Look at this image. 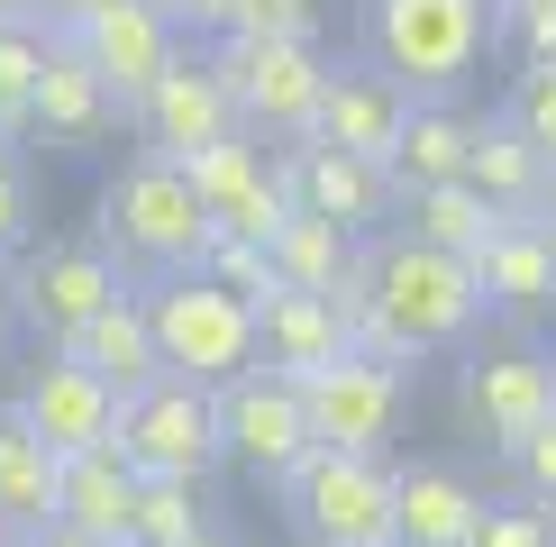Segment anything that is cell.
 <instances>
[{
    "mask_svg": "<svg viewBox=\"0 0 556 547\" xmlns=\"http://www.w3.org/2000/svg\"><path fill=\"white\" fill-rule=\"evenodd\" d=\"M211 402H219V456H238L256 484H283L301 456H311V410H301L292 374L238 365L228 383H211Z\"/></svg>",
    "mask_w": 556,
    "mask_h": 547,
    "instance_id": "9c48e42d",
    "label": "cell"
},
{
    "mask_svg": "<svg viewBox=\"0 0 556 547\" xmlns=\"http://www.w3.org/2000/svg\"><path fill=\"white\" fill-rule=\"evenodd\" d=\"M0 147H18V128H10V119H0Z\"/></svg>",
    "mask_w": 556,
    "mask_h": 547,
    "instance_id": "bcb514c9",
    "label": "cell"
},
{
    "mask_svg": "<svg viewBox=\"0 0 556 547\" xmlns=\"http://www.w3.org/2000/svg\"><path fill=\"white\" fill-rule=\"evenodd\" d=\"M466 147H475V119L447 101H410L402 119V147H392V192H420V182H456L466 174Z\"/></svg>",
    "mask_w": 556,
    "mask_h": 547,
    "instance_id": "d4e9b609",
    "label": "cell"
},
{
    "mask_svg": "<svg viewBox=\"0 0 556 547\" xmlns=\"http://www.w3.org/2000/svg\"><path fill=\"white\" fill-rule=\"evenodd\" d=\"M18 538H28V530H18V520H10V511H0V547H18Z\"/></svg>",
    "mask_w": 556,
    "mask_h": 547,
    "instance_id": "7bdbcfd3",
    "label": "cell"
},
{
    "mask_svg": "<svg viewBox=\"0 0 556 547\" xmlns=\"http://www.w3.org/2000/svg\"><path fill=\"white\" fill-rule=\"evenodd\" d=\"M110 447H119L137 474H192V484H201V474L219 466V402H211V383H192V374H155L147 393L119 402Z\"/></svg>",
    "mask_w": 556,
    "mask_h": 547,
    "instance_id": "ba28073f",
    "label": "cell"
},
{
    "mask_svg": "<svg viewBox=\"0 0 556 547\" xmlns=\"http://www.w3.org/2000/svg\"><path fill=\"white\" fill-rule=\"evenodd\" d=\"M64 37L83 46V64L119 91V101H137V91L182 55V28L155 10V0H91L83 18H64Z\"/></svg>",
    "mask_w": 556,
    "mask_h": 547,
    "instance_id": "4fadbf2b",
    "label": "cell"
},
{
    "mask_svg": "<svg viewBox=\"0 0 556 547\" xmlns=\"http://www.w3.org/2000/svg\"><path fill=\"white\" fill-rule=\"evenodd\" d=\"M402 119H410V91L392 82L383 64H329L319 110H311V137H319V147H346V155H375V165H392Z\"/></svg>",
    "mask_w": 556,
    "mask_h": 547,
    "instance_id": "ac0fdd59",
    "label": "cell"
},
{
    "mask_svg": "<svg viewBox=\"0 0 556 547\" xmlns=\"http://www.w3.org/2000/svg\"><path fill=\"white\" fill-rule=\"evenodd\" d=\"M211 74L228 82L247 137L292 147V137H311V110H319V82H329V55H319V37H238V28H228V37H211Z\"/></svg>",
    "mask_w": 556,
    "mask_h": 547,
    "instance_id": "277c9868",
    "label": "cell"
},
{
    "mask_svg": "<svg viewBox=\"0 0 556 547\" xmlns=\"http://www.w3.org/2000/svg\"><path fill=\"white\" fill-rule=\"evenodd\" d=\"M547 219H556V174H547Z\"/></svg>",
    "mask_w": 556,
    "mask_h": 547,
    "instance_id": "7dc6e473",
    "label": "cell"
},
{
    "mask_svg": "<svg viewBox=\"0 0 556 547\" xmlns=\"http://www.w3.org/2000/svg\"><path fill=\"white\" fill-rule=\"evenodd\" d=\"M64 356H83L119 402H128V393H147V383L165 374V356H155V329H147V302H137V292H119L110 310H91L83 329L64 338Z\"/></svg>",
    "mask_w": 556,
    "mask_h": 547,
    "instance_id": "7402d4cb",
    "label": "cell"
},
{
    "mask_svg": "<svg viewBox=\"0 0 556 547\" xmlns=\"http://www.w3.org/2000/svg\"><path fill=\"white\" fill-rule=\"evenodd\" d=\"M119 110H128V101L91 74L83 46L55 28V46H46V74H37V91H28V137H37V147H55V155H91V147H110Z\"/></svg>",
    "mask_w": 556,
    "mask_h": 547,
    "instance_id": "2e32d148",
    "label": "cell"
},
{
    "mask_svg": "<svg viewBox=\"0 0 556 547\" xmlns=\"http://www.w3.org/2000/svg\"><path fill=\"white\" fill-rule=\"evenodd\" d=\"M155 10H165L174 28H201V37H219V28H228V0H155Z\"/></svg>",
    "mask_w": 556,
    "mask_h": 547,
    "instance_id": "74e56055",
    "label": "cell"
},
{
    "mask_svg": "<svg viewBox=\"0 0 556 547\" xmlns=\"http://www.w3.org/2000/svg\"><path fill=\"white\" fill-rule=\"evenodd\" d=\"M201 520V484L192 474H137V511H128V547H192Z\"/></svg>",
    "mask_w": 556,
    "mask_h": 547,
    "instance_id": "f1b7e54d",
    "label": "cell"
},
{
    "mask_svg": "<svg viewBox=\"0 0 556 547\" xmlns=\"http://www.w3.org/2000/svg\"><path fill=\"white\" fill-rule=\"evenodd\" d=\"M265 256H274V283H283V292H329L346 274V256H356V238H346L338 219H319V211H292L265 238Z\"/></svg>",
    "mask_w": 556,
    "mask_h": 547,
    "instance_id": "4316f807",
    "label": "cell"
},
{
    "mask_svg": "<svg viewBox=\"0 0 556 547\" xmlns=\"http://www.w3.org/2000/svg\"><path fill=\"white\" fill-rule=\"evenodd\" d=\"M547 310H556V219H547Z\"/></svg>",
    "mask_w": 556,
    "mask_h": 547,
    "instance_id": "b9f144b4",
    "label": "cell"
},
{
    "mask_svg": "<svg viewBox=\"0 0 556 547\" xmlns=\"http://www.w3.org/2000/svg\"><path fill=\"white\" fill-rule=\"evenodd\" d=\"M547 155L529 147V137L511 128V119H475V147H466V182L483 201H493L502 219H539L547 211Z\"/></svg>",
    "mask_w": 556,
    "mask_h": 547,
    "instance_id": "cb8c5ba5",
    "label": "cell"
},
{
    "mask_svg": "<svg viewBox=\"0 0 556 547\" xmlns=\"http://www.w3.org/2000/svg\"><path fill=\"white\" fill-rule=\"evenodd\" d=\"M28 238H37V192H28V165H18V147H0V265H10Z\"/></svg>",
    "mask_w": 556,
    "mask_h": 547,
    "instance_id": "e575fe53",
    "label": "cell"
},
{
    "mask_svg": "<svg viewBox=\"0 0 556 547\" xmlns=\"http://www.w3.org/2000/svg\"><path fill=\"white\" fill-rule=\"evenodd\" d=\"M338 356H356V338H346L329 292H265L256 302V365L311 383L319 365H338Z\"/></svg>",
    "mask_w": 556,
    "mask_h": 547,
    "instance_id": "d6986e66",
    "label": "cell"
},
{
    "mask_svg": "<svg viewBox=\"0 0 556 547\" xmlns=\"http://www.w3.org/2000/svg\"><path fill=\"white\" fill-rule=\"evenodd\" d=\"M0 283H10L18 329L46 338V347H64L91 310H110L128 292V274H119V256H110L101 238H55V246H18V256L0 265Z\"/></svg>",
    "mask_w": 556,
    "mask_h": 547,
    "instance_id": "52a82bcc",
    "label": "cell"
},
{
    "mask_svg": "<svg viewBox=\"0 0 556 547\" xmlns=\"http://www.w3.org/2000/svg\"><path fill=\"white\" fill-rule=\"evenodd\" d=\"M511 474H520V493H529V501H547V511H556V420H547V429H529V438L511 447Z\"/></svg>",
    "mask_w": 556,
    "mask_h": 547,
    "instance_id": "8d00e7d4",
    "label": "cell"
},
{
    "mask_svg": "<svg viewBox=\"0 0 556 547\" xmlns=\"http://www.w3.org/2000/svg\"><path fill=\"white\" fill-rule=\"evenodd\" d=\"M46 46H55V28L28 10V18H0V119H10L18 137H28V91L46 74Z\"/></svg>",
    "mask_w": 556,
    "mask_h": 547,
    "instance_id": "f546056e",
    "label": "cell"
},
{
    "mask_svg": "<svg viewBox=\"0 0 556 547\" xmlns=\"http://www.w3.org/2000/svg\"><path fill=\"white\" fill-rule=\"evenodd\" d=\"M365 37H375V64L410 101H447L493 46V0H375Z\"/></svg>",
    "mask_w": 556,
    "mask_h": 547,
    "instance_id": "3957f363",
    "label": "cell"
},
{
    "mask_svg": "<svg viewBox=\"0 0 556 547\" xmlns=\"http://www.w3.org/2000/svg\"><path fill=\"white\" fill-rule=\"evenodd\" d=\"M466 547H556V520H547V501H529V493L520 501H483Z\"/></svg>",
    "mask_w": 556,
    "mask_h": 547,
    "instance_id": "d6a6232c",
    "label": "cell"
},
{
    "mask_svg": "<svg viewBox=\"0 0 556 547\" xmlns=\"http://www.w3.org/2000/svg\"><path fill=\"white\" fill-rule=\"evenodd\" d=\"M274 174H283L292 211H319L338 219L346 238H383L392 211H402V192H392V174L375 165V155H346V147H319V137H292L283 155H274Z\"/></svg>",
    "mask_w": 556,
    "mask_h": 547,
    "instance_id": "30bf717a",
    "label": "cell"
},
{
    "mask_svg": "<svg viewBox=\"0 0 556 547\" xmlns=\"http://www.w3.org/2000/svg\"><path fill=\"white\" fill-rule=\"evenodd\" d=\"M456 410H466V429H475L483 447L511 456L529 429L556 420V356H539V347H493V356H475L466 374H456Z\"/></svg>",
    "mask_w": 556,
    "mask_h": 547,
    "instance_id": "8fae6325",
    "label": "cell"
},
{
    "mask_svg": "<svg viewBox=\"0 0 556 547\" xmlns=\"http://www.w3.org/2000/svg\"><path fill=\"white\" fill-rule=\"evenodd\" d=\"M128 511H137V466H128L119 447L55 456V520H64V530L128 547Z\"/></svg>",
    "mask_w": 556,
    "mask_h": 547,
    "instance_id": "ffe728a7",
    "label": "cell"
},
{
    "mask_svg": "<svg viewBox=\"0 0 556 547\" xmlns=\"http://www.w3.org/2000/svg\"><path fill=\"white\" fill-rule=\"evenodd\" d=\"M192 274H211V283H219V292H238V302H265V292H283V283H274L265 238H238V228H211V246L192 256Z\"/></svg>",
    "mask_w": 556,
    "mask_h": 547,
    "instance_id": "4dcf8cb0",
    "label": "cell"
},
{
    "mask_svg": "<svg viewBox=\"0 0 556 547\" xmlns=\"http://www.w3.org/2000/svg\"><path fill=\"white\" fill-rule=\"evenodd\" d=\"M466 265H475L483 310H502V319H539V310H547V211H539V219H502Z\"/></svg>",
    "mask_w": 556,
    "mask_h": 547,
    "instance_id": "44dd1931",
    "label": "cell"
},
{
    "mask_svg": "<svg viewBox=\"0 0 556 547\" xmlns=\"http://www.w3.org/2000/svg\"><path fill=\"white\" fill-rule=\"evenodd\" d=\"M28 10H37V0H0V18H28Z\"/></svg>",
    "mask_w": 556,
    "mask_h": 547,
    "instance_id": "f6af8a7d",
    "label": "cell"
},
{
    "mask_svg": "<svg viewBox=\"0 0 556 547\" xmlns=\"http://www.w3.org/2000/svg\"><path fill=\"white\" fill-rule=\"evenodd\" d=\"M91 10V0H37V18H46V28H64V18H83Z\"/></svg>",
    "mask_w": 556,
    "mask_h": 547,
    "instance_id": "ab89813d",
    "label": "cell"
},
{
    "mask_svg": "<svg viewBox=\"0 0 556 547\" xmlns=\"http://www.w3.org/2000/svg\"><path fill=\"white\" fill-rule=\"evenodd\" d=\"M137 302H147V329H155V356H165V374L228 383L238 365H256V302L219 292L211 274H155Z\"/></svg>",
    "mask_w": 556,
    "mask_h": 547,
    "instance_id": "5b68a950",
    "label": "cell"
},
{
    "mask_svg": "<svg viewBox=\"0 0 556 547\" xmlns=\"http://www.w3.org/2000/svg\"><path fill=\"white\" fill-rule=\"evenodd\" d=\"M502 119H511L529 147L556 165V74H520V91H511V110H502Z\"/></svg>",
    "mask_w": 556,
    "mask_h": 547,
    "instance_id": "d590c367",
    "label": "cell"
},
{
    "mask_svg": "<svg viewBox=\"0 0 556 547\" xmlns=\"http://www.w3.org/2000/svg\"><path fill=\"white\" fill-rule=\"evenodd\" d=\"M182 174H192V192H201V211H211V228H238V238H274V228L292 219V192H283V174H274V155H265V137H219V147H201V155H182Z\"/></svg>",
    "mask_w": 556,
    "mask_h": 547,
    "instance_id": "5bb4252c",
    "label": "cell"
},
{
    "mask_svg": "<svg viewBox=\"0 0 556 547\" xmlns=\"http://www.w3.org/2000/svg\"><path fill=\"white\" fill-rule=\"evenodd\" d=\"M283 501L311 547H392V466L383 447H311L283 474Z\"/></svg>",
    "mask_w": 556,
    "mask_h": 547,
    "instance_id": "8992f818",
    "label": "cell"
},
{
    "mask_svg": "<svg viewBox=\"0 0 556 547\" xmlns=\"http://www.w3.org/2000/svg\"><path fill=\"white\" fill-rule=\"evenodd\" d=\"M128 119H137V137H147V155H201V147H219V137H238V101H228V82L211 74V55H182L155 74L147 91L128 101Z\"/></svg>",
    "mask_w": 556,
    "mask_h": 547,
    "instance_id": "7c38bea8",
    "label": "cell"
},
{
    "mask_svg": "<svg viewBox=\"0 0 556 547\" xmlns=\"http://www.w3.org/2000/svg\"><path fill=\"white\" fill-rule=\"evenodd\" d=\"M493 228H502V211L475 192L466 174H456V182H420V192H402V238L438 246V256H475Z\"/></svg>",
    "mask_w": 556,
    "mask_h": 547,
    "instance_id": "484cf974",
    "label": "cell"
},
{
    "mask_svg": "<svg viewBox=\"0 0 556 547\" xmlns=\"http://www.w3.org/2000/svg\"><path fill=\"white\" fill-rule=\"evenodd\" d=\"M493 37H511L520 74H556V0H502Z\"/></svg>",
    "mask_w": 556,
    "mask_h": 547,
    "instance_id": "1f68e13d",
    "label": "cell"
},
{
    "mask_svg": "<svg viewBox=\"0 0 556 547\" xmlns=\"http://www.w3.org/2000/svg\"><path fill=\"white\" fill-rule=\"evenodd\" d=\"M10 338H18V310H10V283H0V365H10Z\"/></svg>",
    "mask_w": 556,
    "mask_h": 547,
    "instance_id": "60d3db41",
    "label": "cell"
},
{
    "mask_svg": "<svg viewBox=\"0 0 556 547\" xmlns=\"http://www.w3.org/2000/svg\"><path fill=\"white\" fill-rule=\"evenodd\" d=\"M192 547H238V538H228V530H201V538H192Z\"/></svg>",
    "mask_w": 556,
    "mask_h": 547,
    "instance_id": "ee69618b",
    "label": "cell"
},
{
    "mask_svg": "<svg viewBox=\"0 0 556 547\" xmlns=\"http://www.w3.org/2000/svg\"><path fill=\"white\" fill-rule=\"evenodd\" d=\"M228 28L238 37H319V0H228Z\"/></svg>",
    "mask_w": 556,
    "mask_h": 547,
    "instance_id": "836d02e7",
    "label": "cell"
},
{
    "mask_svg": "<svg viewBox=\"0 0 556 547\" xmlns=\"http://www.w3.org/2000/svg\"><path fill=\"white\" fill-rule=\"evenodd\" d=\"M18 547H110V538H83V530H64V520H37Z\"/></svg>",
    "mask_w": 556,
    "mask_h": 547,
    "instance_id": "f35d334b",
    "label": "cell"
},
{
    "mask_svg": "<svg viewBox=\"0 0 556 547\" xmlns=\"http://www.w3.org/2000/svg\"><path fill=\"white\" fill-rule=\"evenodd\" d=\"M483 493L456 466H410L392 474V547H466Z\"/></svg>",
    "mask_w": 556,
    "mask_h": 547,
    "instance_id": "603a6c76",
    "label": "cell"
},
{
    "mask_svg": "<svg viewBox=\"0 0 556 547\" xmlns=\"http://www.w3.org/2000/svg\"><path fill=\"white\" fill-rule=\"evenodd\" d=\"M18 420L37 429L55 456H83V447H110V429H119V393H110L101 374H91L83 356H64V347H46L37 356V374L18 383Z\"/></svg>",
    "mask_w": 556,
    "mask_h": 547,
    "instance_id": "e0dca14e",
    "label": "cell"
},
{
    "mask_svg": "<svg viewBox=\"0 0 556 547\" xmlns=\"http://www.w3.org/2000/svg\"><path fill=\"white\" fill-rule=\"evenodd\" d=\"M329 302L356 338V356H383V365H410V356H438V347H466L475 319H483V292H475V265L466 256H438L420 238H365L346 274L329 283Z\"/></svg>",
    "mask_w": 556,
    "mask_h": 547,
    "instance_id": "6da1fadb",
    "label": "cell"
},
{
    "mask_svg": "<svg viewBox=\"0 0 556 547\" xmlns=\"http://www.w3.org/2000/svg\"><path fill=\"white\" fill-rule=\"evenodd\" d=\"M301 410H311V447H383L402 420V365L338 356L301 383Z\"/></svg>",
    "mask_w": 556,
    "mask_h": 547,
    "instance_id": "9a60e30c",
    "label": "cell"
},
{
    "mask_svg": "<svg viewBox=\"0 0 556 547\" xmlns=\"http://www.w3.org/2000/svg\"><path fill=\"white\" fill-rule=\"evenodd\" d=\"M101 246L119 256V274H192V256L211 246V211H201L192 174L174 155H137V165L101 192Z\"/></svg>",
    "mask_w": 556,
    "mask_h": 547,
    "instance_id": "7a4b0ae2",
    "label": "cell"
},
{
    "mask_svg": "<svg viewBox=\"0 0 556 547\" xmlns=\"http://www.w3.org/2000/svg\"><path fill=\"white\" fill-rule=\"evenodd\" d=\"M0 511H10L18 530L55 520V447H46L18 410H0Z\"/></svg>",
    "mask_w": 556,
    "mask_h": 547,
    "instance_id": "83f0119b",
    "label": "cell"
}]
</instances>
